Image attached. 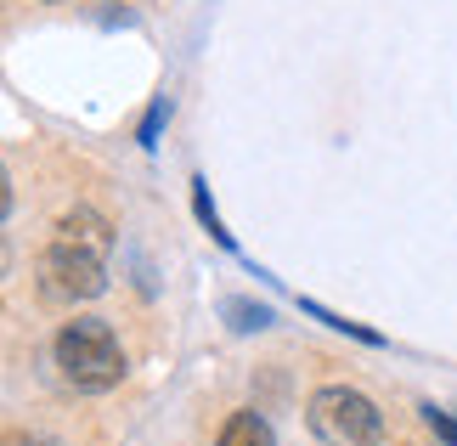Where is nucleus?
<instances>
[{
    "instance_id": "nucleus-1",
    "label": "nucleus",
    "mask_w": 457,
    "mask_h": 446,
    "mask_svg": "<svg viewBox=\"0 0 457 446\" xmlns=\"http://www.w3.org/2000/svg\"><path fill=\"white\" fill-rule=\"evenodd\" d=\"M51 356H57L62 379L74 390H85V396H102V390H113L125 379V350H119V339H113V328L102 323V316H74V323H62Z\"/></svg>"
},
{
    "instance_id": "nucleus-2",
    "label": "nucleus",
    "mask_w": 457,
    "mask_h": 446,
    "mask_svg": "<svg viewBox=\"0 0 457 446\" xmlns=\"http://www.w3.org/2000/svg\"><path fill=\"white\" fill-rule=\"evenodd\" d=\"M305 424L322 446H378L384 441V413L356 384H322L305 401Z\"/></svg>"
},
{
    "instance_id": "nucleus-3",
    "label": "nucleus",
    "mask_w": 457,
    "mask_h": 446,
    "mask_svg": "<svg viewBox=\"0 0 457 446\" xmlns=\"http://www.w3.org/2000/svg\"><path fill=\"white\" fill-rule=\"evenodd\" d=\"M40 294L51 306H85V299H96L108 289V255H96V248L85 243H68V238H51L40 248Z\"/></svg>"
},
{
    "instance_id": "nucleus-4",
    "label": "nucleus",
    "mask_w": 457,
    "mask_h": 446,
    "mask_svg": "<svg viewBox=\"0 0 457 446\" xmlns=\"http://www.w3.org/2000/svg\"><path fill=\"white\" fill-rule=\"evenodd\" d=\"M57 238H68V243H85V248H96V255H108L113 248V226L96 215V209H68V215L57 221Z\"/></svg>"
},
{
    "instance_id": "nucleus-5",
    "label": "nucleus",
    "mask_w": 457,
    "mask_h": 446,
    "mask_svg": "<svg viewBox=\"0 0 457 446\" xmlns=\"http://www.w3.org/2000/svg\"><path fill=\"white\" fill-rule=\"evenodd\" d=\"M215 446H277V435H271V424L260 413H232Z\"/></svg>"
},
{
    "instance_id": "nucleus-6",
    "label": "nucleus",
    "mask_w": 457,
    "mask_h": 446,
    "mask_svg": "<svg viewBox=\"0 0 457 446\" xmlns=\"http://www.w3.org/2000/svg\"><path fill=\"white\" fill-rule=\"evenodd\" d=\"M192 215H198V226L209 231V238H215L220 248H232V231L220 226V215H215V204H209V181L198 175V181H192Z\"/></svg>"
},
{
    "instance_id": "nucleus-7",
    "label": "nucleus",
    "mask_w": 457,
    "mask_h": 446,
    "mask_svg": "<svg viewBox=\"0 0 457 446\" xmlns=\"http://www.w3.org/2000/svg\"><path fill=\"white\" fill-rule=\"evenodd\" d=\"M300 311H311L316 323H328V328H339V333H350V339H361V345H384V339L373 333V328H361V323H345V316H333L328 306H316V299H300Z\"/></svg>"
},
{
    "instance_id": "nucleus-8",
    "label": "nucleus",
    "mask_w": 457,
    "mask_h": 446,
    "mask_svg": "<svg viewBox=\"0 0 457 446\" xmlns=\"http://www.w3.org/2000/svg\"><path fill=\"white\" fill-rule=\"evenodd\" d=\"M226 323H232L237 333H249V328H271V311L266 306H249V299H226Z\"/></svg>"
},
{
    "instance_id": "nucleus-9",
    "label": "nucleus",
    "mask_w": 457,
    "mask_h": 446,
    "mask_svg": "<svg viewBox=\"0 0 457 446\" xmlns=\"http://www.w3.org/2000/svg\"><path fill=\"white\" fill-rule=\"evenodd\" d=\"M170 124V97H153V108H147V119H142V130H136V141H142V147L153 153L158 147V130H164Z\"/></svg>"
},
{
    "instance_id": "nucleus-10",
    "label": "nucleus",
    "mask_w": 457,
    "mask_h": 446,
    "mask_svg": "<svg viewBox=\"0 0 457 446\" xmlns=\"http://www.w3.org/2000/svg\"><path fill=\"white\" fill-rule=\"evenodd\" d=\"M418 413H424V424H429V430L441 435L446 446H457V418H452V413H441V407H435V401H424V407H418Z\"/></svg>"
},
{
    "instance_id": "nucleus-11",
    "label": "nucleus",
    "mask_w": 457,
    "mask_h": 446,
    "mask_svg": "<svg viewBox=\"0 0 457 446\" xmlns=\"http://www.w3.org/2000/svg\"><path fill=\"white\" fill-rule=\"evenodd\" d=\"M6 446H57V441H40V435H12Z\"/></svg>"
},
{
    "instance_id": "nucleus-12",
    "label": "nucleus",
    "mask_w": 457,
    "mask_h": 446,
    "mask_svg": "<svg viewBox=\"0 0 457 446\" xmlns=\"http://www.w3.org/2000/svg\"><path fill=\"white\" fill-rule=\"evenodd\" d=\"M51 6H57V0H51Z\"/></svg>"
}]
</instances>
